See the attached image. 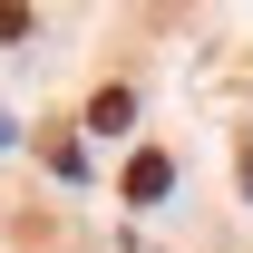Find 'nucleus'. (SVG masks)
Masks as SVG:
<instances>
[{"mask_svg": "<svg viewBox=\"0 0 253 253\" xmlns=\"http://www.w3.org/2000/svg\"><path fill=\"white\" fill-rule=\"evenodd\" d=\"M166 185H175V166H166V156H156V146H146V156L126 166V205H156V195H166Z\"/></svg>", "mask_w": 253, "mask_h": 253, "instance_id": "1", "label": "nucleus"}, {"mask_svg": "<svg viewBox=\"0 0 253 253\" xmlns=\"http://www.w3.org/2000/svg\"><path fill=\"white\" fill-rule=\"evenodd\" d=\"M126 117H136V97H126V88H97V107H88V126H126Z\"/></svg>", "mask_w": 253, "mask_h": 253, "instance_id": "2", "label": "nucleus"}, {"mask_svg": "<svg viewBox=\"0 0 253 253\" xmlns=\"http://www.w3.org/2000/svg\"><path fill=\"white\" fill-rule=\"evenodd\" d=\"M0 39H30V10H10V0H0Z\"/></svg>", "mask_w": 253, "mask_h": 253, "instance_id": "3", "label": "nucleus"}]
</instances>
